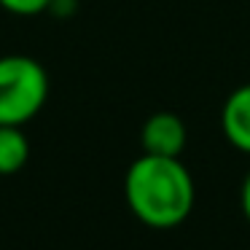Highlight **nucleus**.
I'll return each instance as SVG.
<instances>
[{
	"label": "nucleus",
	"instance_id": "f03ea898",
	"mask_svg": "<svg viewBox=\"0 0 250 250\" xmlns=\"http://www.w3.org/2000/svg\"><path fill=\"white\" fill-rule=\"evenodd\" d=\"M49 100V73L27 54L0 57V126H24Z\"/></svg>",
	"mask_w": 250,
	"mask_h": 250
},
{
	"label": "nucleus",
	"instance_id": "20e7f679",
	"mask_svg": "<svg viewBox=\"0 0 250 250\" xmlns=\"http://www.w3.org/2000/svg\"><path fill=\"white\" fill-rule=\"evenodd\" d=\"M221 129L239 153L250 156V83L237 86L226 97L221 108Z\"/></svg>",
	"mask_w": 250,
	"mask_h": 250
},
{
	"label": "nucleus",
	"instance_id": "423d86ee",
	"mask_svg": "<svg viewBox=\"0 0 250 250\" xmlns=\"http://www.w3.org/2000/svg\"><path fill=\"white\" fill-rule=\"evenodd\" d=\"M51 0H0V8H6L8 14L17 17H38V14L49 11Z\"/></svg>",
	"mask_w": 250,
	"mask_h": 250
},
{
	"label": "nucleus",
	"instance_id": "7ed1b4c3",
	"mask_svg": "<svg viewBox=\"0 0 250 250\" xmlns=\"http://www.w3.org/2000/svg\"><path fill=\"white\" fill-rule=\"evenodd\" d=\"M186 140H188V129L183 119L172 110H159L148 116L140 129L143 153H153V156H180Z\"/></svg>",
	"mask_w": 250,
	"mask_h": 250
},
{
	"label": "nucleus",
	"instance_id": "f257e3e1",
	"mask_svg": "<svg viewBox=\"0 0 250 250\" xmlns=\"http://www.w3.org/2000/svg\"><path fill=\"white\" fill-rule=\"evenodd\" d=\"M124 196L132 215L151 229H175L194 210V178L180 156L143 153L129 164Z\"/></svg>",
	"mask_w": 250,
	"mask_h": 250
},
{
	"label": "nucleus",
	"instance_id": "39448f33",
	"mask_svg": "<svg viewBox=\"0 0 250 250\" xmlns=\"http://www.w3.org/2000/svg\"><path fill=\"white\" fill-rule=\"evenodd\" d=\"M30 159V143L22 126H0V175H17Z\"/></svg>",
	"mask_w": 250,
	"mask_h": 250
},
{
	"label": "nucleus",
	"instance_id": "0eeeda50",
	"mask_svg": "<svg viewBox=\"0 0 250 250\" xmlns=\"http://www.w3.org/2000/svg\"><path fill=\"white\" fill-rule=\"evenodd\" d=\"M239 207H242V215H245V221L250 223V172L245 175V180H242V188H239Z\"/></svg>",
	"mask_w": 250,
	"mask_h": 250
}]
</instances>
